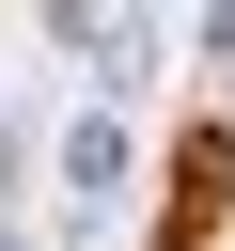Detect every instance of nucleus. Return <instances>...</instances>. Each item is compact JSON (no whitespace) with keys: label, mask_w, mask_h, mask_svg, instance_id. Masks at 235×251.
I'll use <instances>...</instances> for the list:
<instances>
[{"label":"nucleus","mask_w":235,"mask_h":251,"mask_svg":"<svg viewBox=\"0 0 235 251\" xmlns=\"http://www.w3.org/2000/svg\"><path fill=\"white\" fill-rule=\"evenodd\" d=\"M63 47H78L94 78H141V63H157V16H78V0H63Z\"/></svg>","instance_id":"obj_1"},{"label":"nucleus","mask_w":235,"mask_h":251,"mask_svg":"<svg viewBox=\"0 0 235 251\" xmlns=\"http://www.w3.org/2000/svg\"><path fill=\"white\" fill-rule=\"evenodd\" d=\"M63 188H125V126H63Z\"/></svg>","instance_id":"obj_2"}]
</instances>
